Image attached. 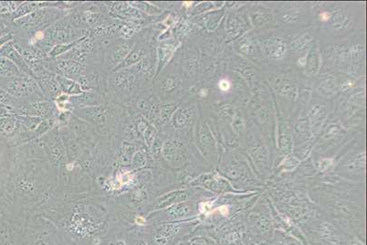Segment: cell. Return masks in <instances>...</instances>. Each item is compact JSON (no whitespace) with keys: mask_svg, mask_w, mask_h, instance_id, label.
<instances>
[{"mask_svg":"<svg viewBox=\"0 0 367 245\" xmlns=\"http://www.w3.org/2000/svg\"><path fill=\"white\" fill-rule=\"evenodd\" d=\"M135 222L137 223V224H139V225H145V223H146V220L143 218V217H137L136 219H135Z\"/></svg>","mask_w":367,"mask_h":245,"instance_id":"cell-1","label":"cell"},{"mask_svg":"<svg viewBox=\"0 0 367 245\" xmlns=\"http://www.w3.org/2000/svg\"><path fill=\"white\" fill-rule=\"evenodd\" d=\"M219 85H220V87L224 85L225 87H224V89H223V90H224V91H226V90L229 89V82H227V81H222V82H220V84H219Z\"/></svg>","mask_w":367,"mask_h":245,"instance_id":"cell-2","label":"cell"}]
</instances>
